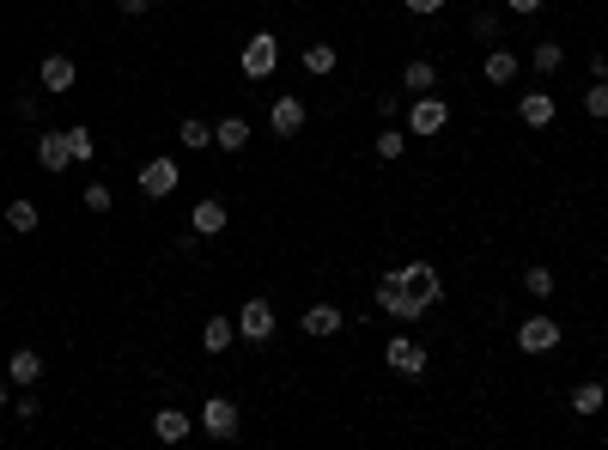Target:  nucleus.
<instances>
[{"label": "nucleus", "instance_id": "f257e3e1", "mask_svg": "<svg viewBox=\"0 0 608 450\" xmlns=\"http://www.w3.org/2000/svg\"><path fill=\"white\" fill-rule=\"evenodd\" d=\"M384 280H390L396 292H408L414 305H426V311H438V298H444V274H438V262H396Z\"/></svg>", "mask_w": 608, "mask_h": 450}, {"label": "nucleus", "instance_id": "f03ea898", "mask_svg": "<svg viewBox=\"0 0 608 450\" xmlns=\"http://www.w3.org/2000/svg\"><path fill=\"white\" fill-rule=\"evenodd\" d=\"M238 73H244L250 86L274 80V73H280V37H274V31H256V37L244 43V55H238Z\"/></svg>", "mask_w": 608, "mask_h": 450}, {"label": "nucleus", "instance_id": "7ed1b4c3", "mask_svg": "<svg viewBox=\"0 0 608 450\" xmlns=\"http://www.w3.org/2000/svg\"><path fill=\"white\" fill-rule=\"evenodd\" d=\"M566 341V329H560V317H548V311H529L523 323H517V347L529 353V359H542V353H554Z\"/></svg>", "mask_w": 608, "mask_h": 450}, {"label": "nucleus", "instance_id": "20e7f679", "mask_svg": "<svg viewBox=\"0 0 608 450\" xmlns=\"http://www.w3.org/2000/svg\"><path fill=\"white\" fill-rule=\"evenodd\" d=\"M274 329H280V317H274L268 298H244V305H238V341L268 347V341H274Z\"/></svg>", "mask_w": 608, "mask_h": 450}, {"label": "nucleus", "instance_id": "39448f33", "mask_svg": "<svg viewBox=\"0 0 608 450\" xmlns=\"http://www.w3.org/2000/svg\"><path fill=\"white\" fill-rule=\"evenodd\" d=\"M134 183H140V195H146V201H165V195H177V183H183V165L159 153V159H146V165H140V177H134Z\"/></svg>", "mask_w": 608, "mask_h": 450}, {"label": "nucleus", "instance_id": "423d86ee", "mask_svg": "<svg viewBox=\"0 0 608 450\" xmlns=\"http://www.w3.org/2000/svg\"><path fill=\"white\" fill-rule=\"evenodd\" d=\"M195 426H201L207 438H238L244 414H238V402H232V396H207V402H201V414H195Z\"/></svg>", "mask_w": 608, "mask_h": 450}, {"label": "nucleus", "instance_id": "0eeeda50", "mask_svg": "<svg viewBox=\"0 0 608 450\" xmlns=\"http://www.w3.org/2000/svg\"><path fill=\"white\" fill-rule=\"evenodd\" d=\"M384 365L396 371V378H420V371L432 365V353H426V341H414V335H390V347H384Z\"/></svg>", "mask_w": 608, "mask_h": 450}, {"label": "nucleus", "instance_id": "6e6552de", "mask_svg": "<svg viewBox=\"0 0 608 450\" xmlns=\"http://www.w3.org/2000/svg\"><path fill=\"white\" fill-rule=\"evenodd\" d=\"M402 116H408V134H444V122H450V104H444L438 92H420V98H414Z\"/></svg>", "mask_w": 608, "mask_h": 450}, {"label": "nucleus", "instance_id": "1a4fd4ad", "mask_svg": "<svg viewBox=\"0 0 608 450\" xmlns=\"http://www.w3.org/2000/svg\"><path fill=\"white\" fill-rule=\"evenodd\" d=\"M298 329L311 335V341H335V335L347 329V311H341V305H304V311H298Z\"/></svg>", "mask_w": 608, "mask_h": 450}, {"label": "nucleus", "instance_id": "9d476101", "mask_svg": "<svg viewBox=\"0 0 608 450\" xmlns=\"http://www.w3.org/2000/svg\"><path fill=\"white\" fill-rule=\"evenodd\" d=\"M225 225H232V207H225L219 195H201V201L189 207V232H195V238H219Z\"/></svg>", "mask_w": 608, "mask_h": 450}, {"label": "nucleus", "instance_id": "9b49d317", "mask_svg": "<svg viewBox=\"0 0 608 450\" xmlns=\"http://www.w3.org/2000/svg\"><path fill=\"white\" fill-rule=\"evenodd\" d=\"M304 116H311V110H304V98L280 92V98H274V110H268V128H274L280 140H292V134H304Z\"/></svg>", "mask_w": 608, "mask_h": 450}, {"label": "nucleus", "instance_id": "f8f14e48", "mask_svg": "<svg viewBox=\"0 0 608 450\" xmlns=\"http://www.w3.org/2000/svg\"><path fill=\"white\" fill-rule=\"evenodd\" d=\"M67 165H73V146H67V128H61V134H55V128H49V134H37V171L61 177Z\"/></svg>", "mask_w": 608, "mask_h": 450}, {"label": "nucleus", "instance_id": "ddd939ff", "mask_svg": "<svg viewBox=\"0 0 608 450\" xmlns=\"http://www.w3.org/2000/svg\"><path fill=\"white\" fill-rule=\"evenodd\" d=\"M73 80H80V67H73L67 55H43V61H37V86H43V92L61 98V92H73Z\"/></svg>", "mask_w": 608, "mask_h": 450}, {"label": "nucleus", "instance_id": "4468645a", "mask_svg": "<svg viewBox=\"0 0 608 450\" xmlns=\"http://www.w3.org/2000/svg\"><path fill=\"white\" fill-rule=\"evenodd\" d=\"M517 73H523V61H517L505 43H499V49H487V61H481V80H487V86H499V92H505V86H517Z\"/></svg>", "mask_w": 608, "mask_h": 450}, {"label": "nucleus", "instance_id": "2eb2a0df", "mask_svg": "<svg viewBox=\"0 0 608 450\" xmlns=\"http://www.w3.org/2000/svg\"><path fill=\"white\" fill-rule=\"evenodd\" d=\"M377 311L396 317V323H420V317H426V305H414V298H408V292H396L390 280H377Z\"/></svg>", "mask_w": 608, "mask_h": 450}, {"label": "nucleus", "instance_id": "dca6fc26", "mask_svg": "<svg viewBox=\"0 0 608 450\" xmlns=\"http://www.w3.org/2000/svg\"><path fill=\"white\" fill-rule=\"evenodd\" d=\"M554 116H560V104H554L548 92H523V98H517V122H523V128H554Z\"/></svg>", "mask_w": 608, "mask_h": 450}, {"label": "nucleus", "instance_id": "f3484780", "mask_svg": "<svg viewBox=\"0 0 608 450\" xmlns=\"http://www.w3.org/2000/svg\"><path fill=\"white\" fill-rule=\"evenodd\" d=\"M152 432H159V444H183V438L195 432V414H183V408H159V414H152Z\"/></svg>", "mask_w": 608, "mask_h": 450}, {"label": "nucleus", "instance_id": "a211bd4d", "mask_svg": "<svg viewBox=\"0 0 608 450\" xmlns=\"http://www.w3.org/2000/svg\"><path fill=\"white\" fill-rule=\"evenodd\" d=\"M213 146H219V153H244V146H250V122L244 116H219L213 122Z\"/></svg>", "mask_w": 608, "mask_h": 450}, {"label": "nucleus", "instance_id": "6ab92c4d", "mask_svg": "<svg viewBox=\"0 0 608 450\" xmlns=\"http://www.w3.org/2000/svg\"><path fill=\"white\" fill-rule=\"evenodd\" d=\"M560 61H566V49H560L554 37H542L536 49H529V61H523V73H542V80H554V73H560Z\"/></svg>", "mask_w": 608, "mask_h": 450}, {"label": "nucleus", "instance_id": "aec40b11", "mask_svg": "<svg viewBox=\"0 0 608 450\" xmlns=\"http://www.w3.org/2000/svg\"><path fill=\"white\" fill-rule=\"evenodd\" d=\"M7 378H13L19 390H31V384L43 378V353H37V347H19V353L7 359Z\"/></svg>", "mask_w": 608, "mask_h": 450}, {"label": "nucleus", "instance_id": "412c9836", "mask_svg": "<svg viewBox=\"0 0 608 450\" xmlns=\"http://www.w3.org/2000/svg\"><path fill=\"white\" fill-rule=\"evenodd\" d=\"M402 92H408V98H420V92H438V67H432L426 55L402 67Z\"/></svg>", "mask_w": 608, "mask_h": 450}, {"label": "nucleus", "instance_id": "4be33fe9", "mask_svg": "<svg viewBox=\"0 0 608 450\" xmlns=\"http://www.w3.org/2000/svg\"><path fill=\"white\" fill-rule=\"evenodd\" d=\"M602 408H608V390H602L596 378H584V384L572 390V414H578V420H596Z\"/></svg>", "mask_w": 608, "mask_h": 450}, {"label": "nucleus", "instance_id": "5701e85b", "mask_svg": "<svg viewBox=\"0 0 608 450\" xmlns=\"http://www.w3.org/2000/svg\"><path fill=\"white\" fill-rule=\"evenodd\" d=\"M232 341H238V317H207V323H201V347H207V353H225Z\"/></svg>", "mask_w": 608, "mask_h": 450}, {"label": "nucleus", "instance_id": "b1692460", "mask_svg": "<svg viewBox=\"0 0 608 450\" xmlns=\"http://www.w3.org/2000/svg\"><path fill=\"white\" fill-rule=\"evenodd\" d=\"M37 219H43V207H37L31 195H13V201H7V225H13L19 238H25V232H37Z\"/></svg>", "mask_w": 608, "mask_h": 450}, {"label": "nucleus", "instance_id": "393cba45", "mask_svg": "<svg viewBox=\"0 0 608 450\" xmlns=\"http://www.w3.org/2000/svg\"><path fill=\"white\" fill-rule=\"evenodd\" d=\"M177 140L189 146V153H207V146H213V122L207 116H183L177 122Z\"/></svg>", "mask_w": 608, "mask_h": 450}, {"label": "nucleus", "instance_id": "a878e982", "mask_svg": "<svg viewBox=\"0 0 608 450\" xmlns=\"http://www.w3.org/2000/svg\"><path fill=\"white\" fill-rule=\"evenodd\" d=\"M469 37H475L481 49H499V43H505V19H499V13H475V19H469Z\"/></svg>", "mask_w": 608, "mask_h": 450}, {"label": "nucleus", "instance_id": "bb28decb", "mask_svg": "<svg viewBox=\"0 0 608 450\" xmlns=\"http://www.w3.org/2000/svg\"><path fill=\"white\" fill-rule=\"evenodd\" d=\"M335 43H311V49H304V73H311V80H329V73H335Z\"/></svg>", "mask_w": 608, "mask_h": 450}, {"label": "nucleus", "instance_id": "cd10ccee", "mask_svg": "<svg viewBox=\"0 0 608 450\" xmlns=\"http://www.w3.org/2000/svg\"><path fill=\"white\" fill-rule=\"evenodd\" d=\"M554 286H560V274H554L548 262H536V268H523V292H529V298H554Z\"/></svg>", "mask_w": 608, "mask_h": 450}, {"label": "nucleus", "instance_id": "c85d7f7f", "mask_svg": "<svg viewBox=\"0 0 608 450\" xmlns=\"http://www.w3.org/2000/svg\"><path fill=\"white\" fill-rule=\"evenodd\" d=\"M371 153H377V159H384V165H396V159L408 153V134H402L396 122H384V134H377V146H371Z\"/></svg>", "mask_w": 608, "mask_h": 450}, {"label": "nucleus", "instance_id": "c756f323", "mask_svg": "<svg viewBox=\"0 0 608 450\" xmlns=\"http://www.w3.org/2000/svg\"><path fill=\"white\" fill-rule=\"evenodd\" d=\"M584 116L608 122V80H590V92H584Z\"/></svg>", "mask_w": 608, "mask_h": 450}, {"label": "nucleus", "instance_id": "7c9ffc66", "mask_svg": "<svg viewBox=\"0 0 608 450\" xmlns=\"http://www.w3.org/2000/svg\"><path fill=\"white\" fill-rule=\"evenodd\" d=\"M67 146H73V165H86V159L98 153V140H92V128H67Z\"/></svg>", "mask_w": 608, "mask_h": 450}, {"label": "nucleus", "instance_id": "2f4dec72", "mask_svg": "<svg viewBox=\"0 0 608 450\" xmlns=\"http://www.w3.org/2000/svg\"><path fill=\"white\" fill-rule=\"evenodd\" d=\"M13 116H19V122H37V116H43V98H37V92H19V98H13Z\"/></svg>", "mask_w": 608, "mask_h": 450}, {"label": "nucleus", "instance_id": "473e14b6", "mask_svg": "<svg viewBox=\"0 0 608 450\" xmlns=\"http://www.w3.org/2000/svg\"><path fill=\"white\" fill-rule=\"evenodd\" d=\"M86 207H92V213H110V207H116L110 183H86Z\"/></svg>", "mask_w": 608, "mask_h": 450}, {"label": "nucleus", "instance_id": "72a5a7b5", "mask_svg": "<svg viewBox=\"0 0 608 450\" xmlns=\"http://www.w3.org/2000/svg\"><path fill=\"white\" fill-rule=\"evenodd\" d=\"M13 414H19V426H31V420L43 414V396H31V390H25V396H13Z\"/></svg>", "mask_w": 608, "mask_h": 450}, {"label": "nucleus", "instance_id": "f704fd0d", "mask_svg": "<svg viewBox=\"0 0 608 450\" xmlns=\"http://www.w3.org/2000/svg\"><path fill=\"white\" fill-rule=\"evenodd\" d=\"M402 7H408L414 19H432V13H444V0H402Z\"/></svg>", "mask_w": 608, "mask_h": 450}, {"label": "nucleus", "instance_id": "c9c22d12", "mask_svg": "<svg viewBox=\"0 0 608 450\" xmlns=\"http://www.w3.org/2000/svg\"><path fill=\"white\" fill-rule=\"evenodd\" d=\"M377 116H390V122H396V116H402V98H396V92H384V98H377Z\"/></svg>", "mask_w": 608, "mask_h": 450}, {"label": "nucleus", "instance_id": "e433bc0d", "mask_svg": "<svg viewBox=\"0 0 608 450\" xmlns=\"http://www.w3.org/2000/svg\"><path fill=\"white\" fill-rule=\"evenodd\" d=\"M505 7H511L517 19H529V13H542V0H505Z\"/></svg>", "mask_w": 608, "mask_h": 450}, {"label": "nucleus", "instance_id": "4c0bfd02", "mask_svg": "<svg viewBox=\"0 0 608 450\" xmlns=\"http://www.w3.org/2000/svg\"><path fill=\"white\" fill-rule=\"evenodd\" d=\"M116 7H122L128 19H140V13H152V0H116Z\"/></svg>", "mask_w": 608, "mask_h": 450}, {"label": "nucleus", "instance_id": "58836bf2", "mask_svg": "<svg viewBox=\"0 0 608 450\" xmlns=\"http://www.w3.org/2000/svg\"><path fill=\"white\" fill-rule=\"evenodd\" d=\"M590 73H596V80H608V49H596V55H590Z\"/></svg>", "mask_w": 608, "mask_h": 450}, {"label": "nucleus", "instance_id": "ea45409f", "mask_svg": "<svg viewBox=\"0 0 608 450\" xmlns=\"http://www.w3.org/2000/svg\"><path fill=\"white\" fill-rule=\"evenodd\" d=\"M13 408V390H7V378H0V414H7Z\"/></svg>", "mask_w": 608, "mask_h": 450}, {"label": "nucleus", "instance_id": "a19ab883", "mask_svg": "<svg viewBox=\"0 0 608 450\" xmlns=\"http://www.w3.org/2000/svg\"><path fill=\"white\" fill-rule=\"evenodd\" d=\"M475 7H481V0H475Z\"/></svg>", "mask_w": 608, "mask_h": 450}]
</instances>
